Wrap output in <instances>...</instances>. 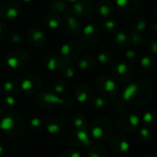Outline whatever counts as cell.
I'll return each instance as SVG.
<instances>
[{"mask_svg": "<svg viewBox=\"0 0 157 157\" xmlns=\"http://www.w3.org/2000/svg\"><path fill=\"white\" fill-rule=\"evenodd\" d=\"M153 87L145 81L131 83L122 94L123 100L132 106H142L147 103L153 97Z\"/></svg>", "mask_w": 157, "mask_h": 157, "instance_id": "6da1fadb", "label": "cell"}, {"mask_svg": "<svg viewBox=\"0 0 157 157\" xmlns=\"http://www.w3.org/2000/svg\"><path fill=\"white\" fill-rule=\"evenodd\" d=\"M0 130L3 131L8 137L18 138L24 133V120L17 113H7L0 121Z\"/></svg>", "mask_w": 157, "mask_h": 157, "instance_id": "7a4b0ae2", "label": "cell"}, {"mask_svg": "<svg viewBox=\"0 0 157 157\" xmlns=\"http://www.w3.org/2000/svg\"><path fill=\"white\" fill-rule=\"evenodd\" d=\"M114 132L113 123L107 118H99L94 121L89 128V134L97 141L105 142L109 140Z\"/></svg>", "mask_w": 157, "mask_h": 157, "instance_id": "3957f363", "label": "cell"}, {"mask_svg": "<svg viewBox=\"0 0 157 157\" xmlns=\"http://www.w3.org/2000/svg\"><path fill=\"white\" fill-rule=\"evenodd\" d=\"M37 103L43 109H51L56 106H62L63 108L70 107L72 99L70 98H60L54 91L44 90L38 94Z\"/></svg>", "mask_w": 157, "mask_h": 157, "instance_id": "277c9868", "label": "cell"}, {"mask_svg": "<svg viewBox=\"0 0 157 157\" xmlns=\"http://www.w3.org/2000/svg\"><path fill=\"white\" fill-rule=\"evenodd\" d=\"M96 87L105 98H114L120 94V87L112 78L101 75L96 80Z\"/></svg>", "mask_w": 157, "mask_h": 157, "instance_id": "5b68a950", "label": "cell"}, {"mask_svg": "<svg viewBox=\"0 0 157 157\" xmlns=\"http://www.w3.org/2000/svg\"><path fill=\"white\" fill-rule=\"evenodd\" d=\"M140 119L137 115L132 112L123 113L115 121L116 129L122 133L132 132L139 128Z\"/></svg>", "mask_w": 157, "mask_h": 157, "instance_id": "8992f818", "label": "cell"}, {"mask_svg": "<svg viewBox=\"0 0 157 157\" xmlns=\"http://www.w3.org/2000/svg\"><path fill=\"white\" fill-rule=\"evenodd\" d=\"M101 29L97 23L87 24L81 32V39L83 43L87 47H94L100 40Z\"/></svg>", "mask_w": 157, "mask_h": 157, "instance_id": "52a82bcc", "label": "cell"}, {"mask_svg": "<svg viewBox=\"0 0 157 157\" xmlns=\"http://www.w3.org/2000/svg\"><path fill=\"white\" fill-rule=\"evenodd\" d=\"M22 12L21 5L16 0H6L0 4V17L12 21Z\"/></svg>", "mask_w": 157, "mask_h": 157, "instance_id": "ba28073f", "label": "cell"}, {"mask_svg": "<svg viewBox=\"0 0 157 157\" xmlns=\"http://www.w3.org/2000/svg\"><path fill=\"white\" fill-rule=\"evenodd\" d=\"M68 143L74 148L92 146V137L87 130H75L68 137Z\"/></svg>", "mask_w": 157, "mask_h": 157, "instance_id": "9c48e42d", "label": "cell"}, {"mask_svg": "<svg viewBox=\"0 0 157 157\" xmlns=\"http://www.w3.org/2000/svg\"><path fill=\"white\" fill-rule=\"evenodd\" d=\"M113 78L119 83H128L134 75V71L132 67L127 63H121L114 64L111 69Z\"/></svg>", "mask_w": 157, "mask_h": 157, "instance_id": "30bf717a", "label": "cell"}, {"mask_svg": "<svg viewBox=\"0 0 157 157\" xmlns=\"http://www.w3.org/2000/svg\"><path fill=\"white\" fill-rule=\"evenodd\" d=\"M41 78L37 74H28L21 78L20 87L27 94H36L41 87Z\"/></svg>", "mask_w": 157, "mask_h": 157, "instance_id": "8fae6325", "label": "cell"}, {"mask_svg": "<svg viewBox=\"0 0 157 157\" xmlns=\"http://www.w3.org/2000/svg\"><path fill=\"white\" fill-rule=\"evenodd\" d=\"M29 53L24 50H13L6 58V64L12 69H18L27 64L29 62Z\"/></svg>", "mask_w": 157, "mask_h": 157, "instance_id": "7c38bea8", "label": "cell"}, {"mask_svg": "<svg viewBox=\"0 0 157 157\" xmlns=\"http://www.w3.org/2000/svg\"><path fill=\"white\" fill-rule=\"evenodd\" d=\"M64 29L65 31L75 37H77L81 35L82 32V24L79 21L78 17L75 16L70 8L65 12L64 14V22H63Z\"/></svg>", "mask_w": 157, "mask_h": 157, "instance_id": "4fadbf2b", "label": "cell"}, {"mask_svg": "<svg viewBox=\"0 0 157 157\" xmlns=\"http://www.w3.org/2000/svg\"><path fill=\"white\" fill-rule=\"evenodd\" d=\"M81 45L75 40H69L61 47V58L63 61L73 62L76 60L81 53Z\"/></svg>", "mask_w": 157, "mask_h": 157, "instance_id": "5bb4252c", "label": "cell"}, {"mask_svg": "<svg viewBox=\"0 0 157 157\" xmlns=\"http://www.w3.org/2000/svg\"><path fill=\"white\" fill-rule=\"evenodd\" d=\"M142 75L146 78H154L157 75V58L153 55H148L142 58L140 63Z\"/></svg>", "mask_w": 157, "mask_h": 157, "instance_id": "9a60e30c", "label": "cell"}, {"mask_svg": "<svg viewBox=\"0 0 157 157\" xmlns=\"http://www.w3.org/2000/svg\"><path fill=\"white\" fill-rule=\"evenodd\" d=\"M26 37L29 44L35 48H40L46 43V35L44 31L38 27H31L28 30Z\"/></svg>", "mask_w": 157, "mask_h": 157, "instance_id": "2e32d148", "label": "cell"}, {"mask_svg": "<svg viewBox=\"0 0 157 157\" xmlns=\"http://www.w3.org/2000/svg\"><path fill=\"white\" fill-rule=\"evenodd\" d=\"M64 124V119L61 115H52L44 121V128L50 134H57L63 129Z\"/></svg>", "mask_w": 157, "mask_h": 157, "instance_id": "e0dca14e", "label": "cell"}, {"mask_svg": "<svg viewBox=\"0 0 157 157\" xmlns=\"http://www.w3.org/2000/svg\"><path fill=\"white\" fill-rule=\"evenodd\" d=\"M72 13L78 17H87L93 12V5L89 0H78L70 8Z\"/></svg>", "mask_w": 157, "mask_h": 157, "instance_id": "ac0fdd59", "label": "cell"}, {"mask_svg": "<svg viewBox=\"0 0 157 157\" xmlns=\"http://www.w3.org/2000/svg\"><path fill=\"white\" fill-rule=\"evenodd\" d=\"M115 6L120 12L126 15H132L141 7L140 0H116Z\"/></svg>", "mask_w": 157, "mask_h": 157, "instance_id": "d6986e66", "label": "cell"}, {"mask_svg": "<svg viewBox=\"0 0 157 157\" xmlns=\"http://www.w3.org/2000/svg\"><path fill=\"white\" fill-rule=\"evenodd\" d=\"M75 98L81 104H87L93 99V91L86 84H80L75 91Z\"/></svg>", "mask_w": 157, "mask_h": 157, "instance_id": "ffe728a7", "label": "cell"}, {"mask_svg": "<svg viewBox=\"0 0 157 157\" xmlns=\"http://www.w3.org/2000/svg\"><path fill=\"white\" fill-rule=\"evenodd\" d=\"M126 25L132 32H142L146 29V20L141 15L132 14L128 17Z\"/></svg>", "mask_w": 157, "mask_h": 157, "instance_id": "44dd1931", "label": "cell"}, {"mask_svg": "<svg viewBox=\"0 0 157 157\" xmlns=\"http://www.w3.org/2000/svg\"><path fill=\"white\" fill-rule=\"evenodd\" d=\"M20 81L21 77L18 74L11 75V76L6 79L1 86L2 93H4L5 95H14L20 86Z\"/></svg>", "mask_w": 157, "mask_h": 157, "instance_id": "7402d4cb", "label": "cell"}, {"mask_svg": "<svg viewBox=\"0 0 157 157\" xmlns=\"http://www.w3.org/2000/svg\"><path fill=\"white\" fill-rule=\"evenodd\" d=\"M111 149L113 152H115L118 155H121L126 153L130 148L129 141L126 139V137L122 134H118L113 136L110 144Z\"/></svg>", "mask_w": 157, "mask_h": 157, "instance_id": "603a6c76", "label": "cell"}, {"mask_svg": "<svg viewBox=\"0 0 157 157\" xmlns=\"http://www.w3.org/2000/svg\"><path fill=\"white\" fill-rule=\"evenodd\" d=\"M63 62V60L61 57H59V56H57L55 54H47L42 59L43 66L47 70L52 71V72L61 71Z\"/></svg>", "mask_w": 157, "mask_h": 157, "instance_id": "cb8c5ba5", "label": "cell"}, {"mask_svg": "<svg viewBox=\"0 0 157 157\" xmlns=\"http://www.w3.org/2000/svg\"><path fill=\"white\" fill-rule=\"evenodd\" d=\"M63 22L62 16L60 14H57L55 12L50 11L46 13L42 17V23L43 25L50 29H58Z\"/></svg>", "mask_w": 157, "mask_h": 157, "instance_id": "d4e9b609", "label": "cell"}, {"mask_svg": "<svg viewBox=\"0 0 157 157\" xmlns=\"http://www.w3.org/2000/svg\"><path fill=\"white\" fill-rule=\"evenodd\" d=\"M115 9V4L111 0H98L97 4V11L101 17H107L112 15Z\"/></svg>", "mask_w": 157, "mask_h": 157, "instance_id": "484cf974", "label": "cell"}, {"mask_svg": "<svg viewBox=\"0 0 157 157\" xmlns=\"http://www.w3.org/2000/svg\"><path fill=\"white\" fill-rule=\"evenodd\" d=\"M114 40H115L116 45L120 49L128 50L131 45L130 34L126 30H123V29H120L116 31L115 36H114Z\"/></svg>", "mask_w": 157, "mask_h": 157, "instance_id": "4316f807", "label": "cell"}, {"mask_svg": "<svg viewBox=\"0 0 157 157\" xmlns=\"http://www.w3.org/2000/svg\"><path fill=\"white\" fill-rule=\"evenodd\" d=\"M96 65V58L93 55H84L78 60V67L82 71H90Z\"/></svg>", "mask_w": 157, "mask_h": 157, "instance_id": "83f0119b", "label": "cell"}, {"mask_svg": "<svg viewBox=\"0 0 157 157\" xmlns=\"http://www.w3.org/2000/svg\"><path fill=\"white\" fill-rule=\"evenodd\" d=\"M145 127H153L157 124V109H150L146 111L142 118Z\"/></svg>", "mask_w": 157, "mask_h": 157, "instance_id": "f1b7e54d", "label": "cell"}, {"mask_svg": "<svg viewBox=\"0 0 157 157\" xmlns=\"http://www.w3.org/2000/svg\"><path fill=\"white\" fill-rule=\"evenodd\" d=\"M72 123L75 130H87L88 121L81 113H76L72 118Z\"/></svg>", "mask_w": 157, "mask_h": 157, "instance_id": "f546056e", "label": "cell"}, {"mask_svg": "<svg viewBox=\"0 0 157 157\" xmlns=\"http://www.w3.org/2000/svg\"><path fill=\"white\" fill-rule=\"evenodd\" d=\"M50 9L52 12L63 15L69 9L68 4L64 0H52L50 4Z\"/></svg>", "mask_w": 157, "mask_h": 157, "instance_id": "4dcf8cb0", "label": "cell"}, {"mask_svg": "<svg viewBox=\"0 0 157 157\" xmlns=\"http://www.w3.org/2000/svg\"><path fill=\"white\" fill-rule=\"evenodd\" d=\"M126 102L123 99H116L109 106V111L112 115H119L125 111Z\"/></svg>", "mask_w": 157, "mask_h": 157, "instance_id": "1f68e13d", "label": "cell"}, {"mask_svg": "<svg viewBox=\"0 0 157 157\" xmlns=\"http://www.w3.org/2000/svg\"><path fill=\"white\" fill-rule=\"evenodd\" d=\"M97 58H98V61L104 66H110L113 64V62H114L112 54L107 50H103L100 52H98Z\"/></svg>", "mask_w": 157, "mask_h": 157, "instance_id": "d6a6232c", "label": "cell"}, {"mask_svg": "<svg viewBox=\"0 0 157 157\" xmlns=\"http://www.w3.org/2000/svg\"><path fill=\"white\" fill-rule=\"evenodd\" d=\"M106 155L107 150L101 144H95L90 146L87 152V157H105Z\"/></svg>", "mask_w": 157, "mask_h": 157, "instance_id": "836d02e7", "label": "cell"}, {"mask_svg": "<svg viewBox=\"0 0 157 157\" xmlns=\"http://www.w3.org/2000/svg\"><path fill=\"white\" fill-rule=\"evenodd\" d=\"M61 72L62 74L67 77V78H72L75 75V67L73 64V62H69V61H63V65L61 68Z\"/></svg>", "mask_w": 157, "mask_h": 157, "instance_id": "e575fe53", "label": "cell"}, {"mask_svg": "<svg viewBox=\"0 0 157 157\" xmlns=\"http://www.w3.org/2000/svg\"><path fill=\"white\" fill-rule=\"evenodd\" d=\"M29 127L32 132H40L44 128V121L38 117L32 118L29 123Z\"/></svg>", "mask_w": 157, "mask_h": 157, "instance_id": "d590c367", "label": "cell"}, {"mask_svg": "<svg viewBox=\"0 0 157 157\" xmlns=\"http://www.w3.org/2000/svg\"><path fill=\"white\" fill-rule=\"evenodd\" d=\"M138 137H139V139L142 142L148 143V142H150L153 139V132H152V131L148 127L144 126V127L139 129Z\"/></svg>", "mask_w": 157, "mask_h": 157, "instance_id": "8d00e7d4", "label": "cell"}, {"mask_svg": "<svg viewBox=\"0 0 157 157\" xmlns=\"http://www.w3.org/2000/svg\"><path fill=\"white\" fill-rule=\"evenodd\" d=\"M92 106L97 110H106L109 107L108 101L103 97H98L92 99Z\"/></svg>", "mask_w": 157, "mask_h": 157, "instance_id": "74e56055", "label": "cell"}, {"mask_svg": "<svg viewBox=\"0 0 157 157\" xmlns=\"http://www.w3.org/2000/svg\"><path fill=\"white\" fill-rule=\"evenodd\" d=\"M131 38V44L136 45V46H141L145 43L146 38L144 35H143L141 32H132L130 34Z\"/></svg>", "mask_w": 157, "mask_h": 157, "instance_id": "f35d334b", "label": "cell"}, {"mask_svg": "<svg viewBox=\"0 0 157 157\" xmlns=\"http://www.w3.org/2000/svg\"><path fill=\"white\" fill-rule=\"evenodd\" d=\"M67 89H68V83L64 79L58 80L53 86V91L57 95H62V94L65 93V91Z\"/></svg>", "mask_w": 157, "mask_h": 157, "instance_id": "ab89813d", "label": "cell"}, {"mask_svg": "<svg viewBox=\"0 0 157 157\" xmlns=\"http://www.w3.org/2000/svg\"><path fill=\"white\" fill-rule=\"evenodd\" d=\"M118 26H119V24H118L117 20H115V19H109V20H106V21H104L103 24H102V28H103L105 30L109 31V32L117 30V29H118Z\"/></svg>", "mask_w": 157, "mask_h": 157, "instance_id": "60d3db41", "label": "cell"}, {"mask_svg": "<svg viewBox=\"0 0 157 157\" xmlns=\"http://www.w3.org/2000/svg\"><path fill=\"white\" fill-rule=\"evenodd\" d=\"M2 104L6 108L12 109L16 105V98L14 97V95H5L2 98Z\"/></svg>", "mask_w": 157, "mask_h": 157, "instance_id": "b9f144b4", "label": "cell"}, {"mask_svg": "<svg viewBox=\"0 0 157 157\" xmlns=\"http://www.w3.org/2000/svg\"><path fill=\"white\" fill-rule=\"evenodd\" d=\"M9 40H10L11 43L18 45V44H21L24 42V36L18 31H13L9 35Z\"/></svg>", "mask_w": 157, "mask_h": 157, "instance_id": "7bdbcfd3", "label": "cell"}, {"mask_svg": "<svg viewBox=\"0 0 157 157\" xmlns=\"http://www.w3.org/2000/svg\"><path fill=\"white\" fill-rule=\"evenodd\" d=\"M125 58L128 62H131V63H134L136 62L138 59H139V52H136L135 50H127L126 51V53H125Z\"/></svg>", "mask_w": 157, "mask_h": 157, "instance_id": "ee69618b", "label": "cell"}, {"mask_svg": "<svg viewBox=\"0 0 157 157\" xmlns=\"http://www.w3.org/2000/svg\"><path fill=\"white\" fill-rule=\"evenodd\" d=\"M59 157H81V155L76 150H65Z\"/></svg>", "mask_w": 157, "mask_h": 157, "instance_id": "f6af8a7d", "label": "cell"}, {"mask_svg": "<svg viewBox=\"0 0 157 157\" xmlns=\"http://www.w3.org/2000/svg\"><path fill=\"white\" fill-rule=\"evenodd\" d=\"M8 35V29L6 24L2 21H0V40H5Z\"/></svg>", "mask_w": 157, "mask_h": 157, "instance_id": "bcb514c9", "label": "cell"}, {"mask_svg": "<svg viewBox=\"0 0 157 157\" xmlns=\"http://www.w3.org/2000/svg\"><path fill=\"white\" fill-rule=\"evenodd\" d=\"M149 47H150L151 51H152L154 53L157 54V36L154 37V38L152 39V40L150 41Z\"/></svg>", "mask_w": 157, "mask_h": 157, "instance_id": "7dc6e473", "label": "cell"}, {"mask_svg": "<svg viewBox=\"0 0 157 157\" xmlns=\"http://www.w3.org/2000/svg\"><path fill=\"white\" fill-rule=\"evenodd\" d=\"M150 29L154 32L157 33V22H153L151 25H150Z\"/></svg>", "mask_w": 157, "mask_h": 157, "instance_id": "c3c4849f", "label": "cell"}, {"mask_svg": "<svg viewBox=\"0 0 157 157\" xmlns=\"http://www.w3.org/2000/svg\"><path fill=\"white\" fill-rule=\"evenodd\" d=\"M3 153H4V146H3L2 143L0 142V157H2V155H3Z\"/></svg>", "mask_w": 157, "mask_h": 157, "instance_id": "681fc988", "label": "cell"}, {"mask_svg": "<svg viewBox=\"0 0 157 157\" xmlns=\"http://www.w3.org/2000/svg\"><path fill=\"white\" fill-rule=\"evenodd\" d=\"M64 1H65V2H66L68 5H69V4H72V5H74V4H75V3H76L78 0H64Z\"/></svg>", "mask_w": 157, "mask_h": 157, "instance_id": "f907efd6", "label": "cell"}, {"mask_svg": "<svg viewBox=\"0 0 157 157\" xmlns=\"http://www.w3.org/2000/svg\"><path fill=\"white\" fill-rule=\"evenodd\" d=\"M143 157H156V155L155 154H153V153H150V154H147V155H144Z\"/></svg>", "mask_w": 157, "mask_h": 157, "instance_id": "816d5d0a", "label": "cell"}, {"mask_svg": "<svg viewBox=\"0 0 157 157\" xmlns=\"http://www.w3.org/2000/svg\"><path fill=\"white\" fill-rule=\"evenodd\" d=\"M154 14H155V16L157 17V3L155 5V6H154Z\"/></svg>", "mask_w": 157, "mask_h": 157, "instance_id": "f5cc1de1", "label": "cell"}, {"mask_svg": "<svg viewBox=\"0 0 157 157\" xmlns=\"http://www.w3.org/2000/svg\"><path fill=\"white\" fill-rule=\"evenodd\" d=\"M22 2H24V3H29L31 0H21Z\"/></svg>", "mask_w": 157, "mask_h": 157, "instance_id": "db71d44e", "label": "cell"}, {"mask_svg": "<svg viewBox=\"0 0 157 157\" xmlns=\"http://www.w3.org/2000/svg\"><path fill=\"white\" fill-rule=\"evenodd\" d=\"M1 115H2V109H1V107H0V117H1Z\"/></svg>", "mask_w": 157, "mask_h": 157, "instance_id": "11a10c76", "label": "cell"}, {"mask_svg": "<svg viewBox=\"0 0 157 157\" xmlns=\"http://www.w3.org/2000/svg\"><path fill=\"white\" fill-rule=\"evenodd\" d=\"M1 68H2V63H1V62H0V70H1Z\"/></svg>", "mask_w": 157, "mask_h": 157, "instance_id": "9f6ffc18", "label": "cell"}, {"mask_svg": "<svg viewBox=\"0 0 157 157\" xmlns=\"http://www.w3.org/2000/svg\"><path fill=\"white\" fill-rule=\"evenodd\" d=\"M1 94H2V90H1V86H0V96H1Z\"/></svg>", "mask_w": 157, "mask_h": 157, "instance_id": "6f0895ef", "label": "cell"}, {"mask_svg": "<svg viewBox=\"0 0 157 157\" xmlns=\"http://www.w3.org/2000/svg\"><path fill=\"white\" fill-rule=\"evenodd\" d=\"M126 157H132V156H126Z\"/></svg>", "mask_w": 157, "mask_h": 157, "instance_id": "680465c9", "label": "cell"}]
</instances>
